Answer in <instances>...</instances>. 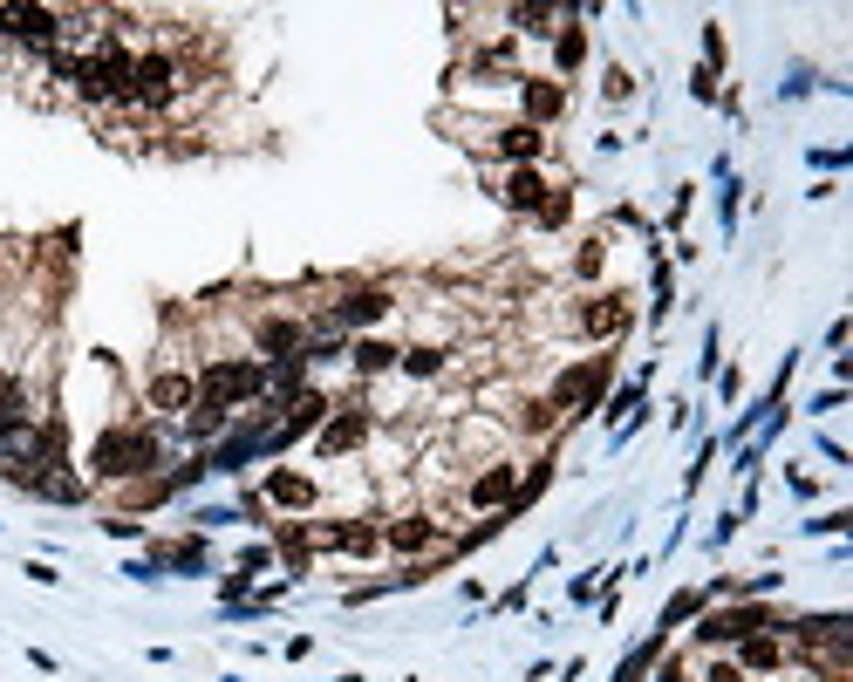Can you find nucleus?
<instances>
[{
	"instance_id": "f257e3e1",
	"label": "nucleus",
	"mask_w": 853,
	"mask_h": 682,
	"mask_svg": "<svg viewBox=\"0 0 853 682\" xmlns=\"http://www.w3.org/2000/svg\"><path fill=\"white\" fill-rule=\"evenodd\" d=\"M151 464H157L151 430H110V437L96 444V471H103V478H144Z\"/></svg>"
},
{
	"instance_id": "f03ea898",
	"label": "nucleus",
	"mask_w": 853,
	"mask_h": 682,
	"mask_svg": "<svg viewBox=\"0 0 853 682\" xmlns=\"http://www.w3.org/2000/svg\"><path fill=\"white\" fill-rule=\"evenodd\" d=\"M260 389H267V376H260L253 362H219V369H205V376H198V403H219V410H233V403L260 396Z\"/></svg>"
},
{
	"instance_id": "7ed1b4c3",
	"label": "nucleus",
	"mask_w": 853,
	"mask_h": 682,
	"mask_svg": "<svg viewBox=\"0 0 853 682\" xmlns=\"http://www.w3.org/2000/svg\"><path fill=\"white\" fill-rule=\"evenodd\" d=\"M171 89H178V62L171 55H144L130 69V103H171Z\"/></svg>"
},
{
	"instance_id": "20e7f679",
	"label": "nucleus",
	"mask_w": 853,
	"mask_h": 682,
	"mask_svg": "<svg viewBox=\"0 0 853 682\" xmlns=\"http://www.w3.org/2000/svg\"><path fill=\"white\" fill-rule=\"evenodd\" d=\"M601 382H608V362H587V369H574V376H560L553 410H567V403H594V396H601Z\"/></svg>"
},
{
	"instance_id": "39448f33",
	"label": "nucleus",
	"mask_w": 853,
	"mask_h": 682,
	"mask_svg": "<svg viewBox=\"0 0 853 682\" xmlns=\"http://www.w3.org/2000/svg\"><path fill=\"white\" fill-rule=\"evenodd\" d=\"M758 628H765L758 607H731V614H710V621H703V642H744V635H758Z\"/></svg>"
},
{
	"instance_id": "423d86ee",
	"label": "nucleus",
	"mask_w": 853,
	"mask_h": 682,
	"mask_svg": "<svg viewBox=\"0 0 853 682\" xmlns=\"http://www.w3.org/2000/svg\"><path fill=\"white\" fill-rule=\"evenodd\" d=\"M499 198L512 205V212H540V198H546V178L533 171V164H519V171L505 178V191H499Z\"/></svg>"
},
{
	"instance_id": "0eeeda50",
	"label": "nucleus",
	"mask_w": 853,
	"mask_h": 682,
	"mask_svg": "<svg viewBox=\"0 0 853 682\" xmlns=\"http://www.w3.org/2000/svg\"><path fill=\"white\" fill-rule=\"evenodd\" d=\"M362 437H369V417H362V410H349V417H335L328 430H321V451H328V457H342V451H355Z\"/></svg>"
},
{
	"instance_id": "6e6552de",
	"label": "nucleus",
	"mask_w": 853,
	"mask_h": 682,
	"mask_svg": "<svg viewBox=\"0 0 853 682\" xmlns=\"http://www.w3.org/2000/svg\"><path fill=\"white\" fill-rule=\"evenodd\" d=\"M376 314H389L383 287H362V294H349V301L335 307V321H342V328H362V321H376Z\"/></svg>"
},
{
	"instance_id": "1a4fd4ad",
	"label": "nucleus",
	"mask_w": 853,
	"mask_h": 682,
	"mask_svg": "<svg viewBox=\"0 0 853 682\" xmlns=\"http://www.w3.org/2000/svg\"><path fill=\"white\" fill-rule=\"evenodd\" d=\"M519 103H526V123H533V130H540L546 116H560V110H567V96H560L553 82H526V89H519Z\"/></svg>"
},
{
	"instance_id": "9d476101",
	"label": "nucleus",
	"mask_w": 853,
	"mask_h": 682,
	"mask_svg": "<svg viewBox=\"0 0 853 682\" xmlns=\"http://www.w3.org/2000/svg\"><path fill=\"white\" fill-rule=\"evenodd\" d=\"M512 478H519V471H512V464H492V471H485V478H471V505H505V498L519 492V485H512Z\"/></svg>"
},
{
	"instance_id": "9b49d317",
	"label": "nucleus",
	"mask_w": 853,
	"mask_h": 682,
	"mask_svg": "<svg viewBox=\"0 0 853 682\" xmlns=\"http://www.w3.org/2000/svg\"><path fill=\"white\" fill-rule=\"evenodd\" d=\"M621 321H628V307H621L615 294H601V301H587V307H581V335H615Z\"/></svg>"
},
{
	"instance_id": "f8f14e48",
	"label": "nucleus",
	"mask_w": 853,
	"mask_h": 682,
	"mask_svg": "<svg viewBox=\"0 0 853 682\" xmlns=\"http://www.w3.org/2000/svg\"><path fill=\"white\" fill-rule=\"evenodd\" d=\"M499 151H505V157H519V164H533V157L546 151V137L533 130V123H505V130H499Z\"/></svg>"
},
{
	"instance_id": "ddd939ff",
	"label": "nucleus",
	"mask_w": 853,
	"mask_h": 682,
	"mask_svg": "<svg viewBox=\"0 0 853 682\" xmlns=\"http://www.w3.org/2000/svg\"><path fill=\"white\" fill-rule=\"evenodd\" d=\"M151 403H157V410H185V403H198V382L192 376H157L151 382Z\"/></svg>"
},
{
	"instance_id": "4468645a",
	"label": "nucleus",
	"mask_w": 853,
	"mask_h": 682,
	"mask_svg": "<svg viewBox=\"0 0 853 682\" xmlns=\"http://www.w3.org/2000/svg\"><path fill=\"white\" fill-rule=\"evenodd\" d=\"M430 539H437L430 519H396V526H389V546H396V553H424Z\"/></svg>"
},
{
	"instance_id": "2eb2a0df",
	"label": "nucleus",
	"mask_w": 853,
	"mask_h": 682,
	"mask_svg": "<svg viewBox=\"0 0 853 682\" xmlns=\"http://www.w3.org/2000/svg\"><path fill=\"white\" fill-rule=\"evenodd\" d=\"M267 498H273V505H314V485L301 478V471H273Z\"/></svg>"
},
{
	"instance_id": "dca6fc26",
	"label": "nucleus",
	"mask_w": 853,
	"mask_h": 682,
	"mask_svg": "<svg viewBox=\"0 0 853 682\" xmlns=\"http://www.w3.org/2000/svg\"><path fill=\"white\" fill-rule=\"evenodd\" d=\"M301 328H294V321H267V328H260V348H273V355H287V348H301Z\"/></svg>"
},
{
	"instance_id": "f3484780",
	"label": "nucleus",
	"mask_w": 853,
	"mask_h": 682,
	"mask_svg": "<svg viewBox=\"0 0 853 682\" xmlns=\"http://www.w3.org/2000/svg\"><path fill=\"white\" fill-rule=\"evenodd\" d=\"M389 362H396V348H389V341H362V348H355V369H362V376H383Z\"/></svg>"
},
{
	"instance_id": "a211bd4d",
	"label": "nucleus",
	"mask_w": 853,
	"mask_h": 682,
	"mask_svg": "<svg viewBox=\"0 0 853 682\" xmlns=\"http://www.w3.org/2000/svg\"><path fill=\"white\" fill-rule=\"evenodd\" d=\"M744 669H778V642L772 635H744Z\"/></svg>"
},
{
	"instance_id": "6ab92c4d",
	"label": "nucleus",
	"mask_w": 853,
	"mask_h": 682,
	"mask_svg": "<svg viewBox=\"0 0 853 682\" xmlns=\"http://www.w3.org/2000/svg\"><path fill=\"white\" fill-rule=\"evenodd\" d=\"M28 492H48V498H82V478H76V471H48V478H35Z\"/></svg>"
},
{
	"instance_id": "aec40b11",
	"label": "nucleus",
	"mask_w": 853,
	"mask_h": 682,
	"mask_svg": "<svg viewBox=\"0 0 853 682\" xmlns=\"http://www.w3.org/2000/svg\"><path fill=\"white\" fill-rule=\"evenodd\" d=\"M553 55H560V69H574V62L587 55V35H581V28H567V35L553 41Z\"/></svg>"
},
{
	"instance_id": "412c9836",
	"label": "nucleus",
	"mask_w": 853,
	"mask_h": 682,
	"mask_svg": "<svg viewBox=\"0 0 853 682\" xmlns=\"http://www.w3.org/2000/svg\"><path fill=\"white\" fill-rule=\"evenodd\" d=\"M219 423H226V410H219V403H198V410H192V423H185V430H192V437H212V430H219Z\"/></svg>"
},
{
	"instance_id": "4be33fe9",
	"label": "nucleus",
	"mask_w": 853,
	"mask_h": 682,
	"mask_svg": "<svg viewBox=\"0 0 853 682\" xmlns=\"http://www.w3.org/2000/svg\"><path fill=\"white\" fill-rule=\"evenodd\" d=\"M403 369H410V376H437V369H444V355H437V348H410V355H403Z\"/></svg>"
},
{
	"instance_id": "5701e85b",
	"label": "nucleus",
	"mask_w": 853,
	"mask_h": 682,
	"mask_svg": "<svg viewBox=\"0 0 853 682\" xmlns=\"http://www.w3.org/2000/svg\"><path fill=\"white\" fill-rule=\"evenodd\" d=\"M512 21H519V28H526V35H540L546 21H553V14H546V7H512Z\"/></svg>"
},
{
	"instance_id": "b1692460",
	"label": "nucleus",
	"mask_w": 853,
	"mask_h": 682,
	"mask_svg": "<svg viewBox=\"0 0 853 682\" xmlns=\"http://www.w3.org/2000/svg\"><path fill=\"white\" fill-rule=\"evenodd\" d=\"M703 682H744V669H710Z\"/></svg>"
},
{
	"instance_id": "393cba45",
	"label": "nucleus",
	"mask_w": 853,
	"mask_h": 682,
	"mask_svg": "<svg viewBox=\"0 0 853 682\" xmlns=\"http://www.w3.org/2000/svg\"><path fill=\"white\" fill-rule=\"evenodd\" d=\"M0 396H7V376H0Z\"/></svg>"
}]
</instances>
